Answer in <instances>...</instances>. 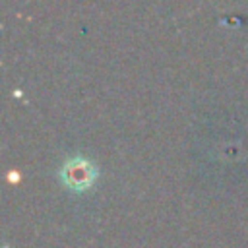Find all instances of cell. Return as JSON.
<instances>
[{
	"mask_svg": "<svg viewBox=\"0 0 248 248\" xmlns=\"http://www.w3.org/2000/svg\"><path fill=\"white\" fill-rule=\"evenodd\" d=\"M62 180L72 190H85L95 180V169L85 159H72L62 169Z\"/></svg>",
	"mask_w": 248,
	"mask_h": 248,
	"instance_id": "6da1fadb",
	"label": "cell"
}]
</instances>
